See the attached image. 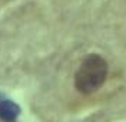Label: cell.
Segmentation results:
<instances>
[{
    "label": "cell",
    "mask_w": 126,
    "mask_h": 122,
    "mask_svg": "<svg viewBox=\"0 0 126 122\" xmlns=\"http://www.w3.org/2000/svg\"><path fill=\"white\" fill-rule=\"evenodd\" d=\"M109 66L106 59L97 53H90L80 63L75 75V88L83 93L89 95L99 90L106 82Z\"/></svg>",
    "instance_id": "obj_1"
},
{
    "label": "cell",
    "mask_w": 126,
    "mask_h": 122,
    "mask_svg": "<svg viewBox=\"0 0 126 122\" xmlns=\"http://www.w3.org/2000/svg\"><path fill=\"white\" fill-rule=\"evenodd\" d=\"M22 112L20 106L15 101L0 95V121L1 122H16Z\"/></svg>",
    "instance_id": "obj_2"
}]
</instances>
